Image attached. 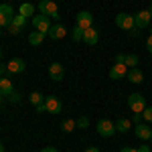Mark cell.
Listing matches in <instances>:
<instances>
[{"label":"cell","mask_w":152,"mask_h":152,"mask_svg":"<svg viewBox=\"0 0 152 152\" xmlns=\"http://www.w3.org/2000/svg\"><path fill=\"white\" fill-rule=\"evenodd\" d=\"M142 120H146V122H152V105L148 107H144V112H142Z\"/></svg>","instance_id":"27"},{"label":"cell","mask_w":152,"mask_h":152,"mask_svg":"<svg viewBox=\"0 0 152 152\" xmlns=\"http://www.w3.org/2000/svg\"><path fill=\"white\" fill-rule=\"evenodd\" d=\"M12 91H14V85H12V81L8 79V77H0V94L8 97Z\"/></svg>","instance_id":"17"},{"label":"cell","mask_w":152,"mask_h":152,"mask_svg":"<svg viewBox=\"0 0 152 152\" xmlns=\"http://www.w3.org/2000/svg\"><path fill=\"white\" fill-rule=\"evenodd\" d=\"M6 69H8V73H23V71L26 69V63H24L20 57H14L6 63Z\"/></svg>","instance_id":"11"},{"label":"cell","mask_w":152,"mask_h":152,"mask_svg":"<svg viewBox=\"0 0 152 152\" xmlns=\"http://www.w3.org/2000/svg\"><path fill=\"white\" fill-rule=\"evenodd\" d=\"M126 67H130V69H134V67H138V63H140V57L138 55H126Z\"/></svg>","instance_id":"22"},{"label":"cell","mask_w":152,"mask_h":152,"mask_svg":"<svg viewBox=\"0 0 152 152\" xmlns=\"http://www.w3.org/2000/svg\"><path fill=\"white\" fill-rule=\"evenodd\" d=\"M49 75H51L53 81H61V79L65 77L63 65H61V63H51V65H49Z\"/></svg>","instance_id":"12"},{"label":"cell","mask_w":152,"mask_h":152,"mask_svg":"<svg viewBox=\"0 0 152 152\" xmlns=\"http://www.w3.org/2000/svg\"><path fill=\"white\" fill-rule=\"evenodd\" d=\"M8 99H10L12 104H18V102H20V94H16V91H12V94L8 95Z\"/></svg>","instance_id":"28"},{"label":"cell","mask_w":152,"mask_h":152,"mask_svg":"<svg viewBox=\"0 0 152 152\" xmlns=\"http://www.w3.org/2000/svg\"><path fill=\"white\" fill-rule=\"evenodd\" d=\"M33 26H35V31H41V33H45V35H47V31L51 28V18L39 12V14L33 16Z\"/></svg>","instance_id":"7"},{"label":"cell","mask_w":152,"mask_h":152,"mask_svg":"<svg viewBox=\"0 0 152 152\" xmlns=\"http://www.w3.org/2000/svg\"><path fill=\"white\" fill-rule=\"evenodd\" d=\"M47 37L53 39V41H61V39L67 37V28H65L61 23H55V24H51V28L47 31Z\"/></svg>","instance_id":"10"},{"label":"cell","mask_w":152,"mask_h":152,"mask_svg":"<svg viewBox=\"0 0 152 152\" xmlns=\"http://www.w3.org/2000/svg\"><path fill=\"white\" fill-rule=\"evenodd\" d=\"M0 152H4V146H2V142H0Z\"/></svg>","instance_id":"40"},{"label":"cell","mask_w":152,"mask_h":152,"mask_svg":"<svg viewBox=\"0 0 152 152\" xmlns=\"http://www.w3.org/2000/svg\"><path fill=\"white\" fill-rule=\"evenodd\" d=\"M146 49H148V53H152V33H150V37L146 39Z\"/></svg>","instance_id":"31"},{"label":"cell","mask_w":152,"mask_h":152,"mask_svg":"<svg viewBox=\"0 0 152 152\" xmlns=\"http://www.w3.org/2000/svg\"><path fill=\"white\" fill-rule=\"evenodd\" d=\"M45 33H41V31H33L31 35H28V43L33 45V47H39V45H43V41H45Z\"/></svg>","instance_id":"18"},{"label":"cell","mask_w":152,"mask_h":152,"mask_svg":"<svg viewBox=\"0 0 152 152\" xmlns=\"http://www.w3.org/2000/svg\"><path fill=\"white\" fill-rule=\"evenodd\" d=\"M120 152H138V148H130V146H124Z\"/></svg>","instance_id":"36"},{"label":"cell","mask_w":152,"mask_h":152,"mask_svg":"<svg viewBox=\"0 0 152 152\" xmlns=\"http://www.w3.org/2000/svg\"><path fill=\"white\" fill-rule=\"evenodd\" d=\"M83 33H85V31H83L81 26H75V28H73V33H71L73 41H83Z\"/></svg>","instance_id":"26"},{"label":"cell","mask_w":152,"mask_h":152,"mask_svg":"<svg viewBox=\"0 0 152 152\" xmlns=\"http://www.w3.org/2000/svg\"><path fill=\"white\" fill-rule=\"evenodd\" d=\"M75 23H77V26H81L83 31H85V28H91V26H94V14H91L89 10L77 12V16H75Z\"/></svg>","instance_id":"8"},{"label":"cell","mask_w":152,"mask_h":152,"mask_svg":"<svg viewBox=\"0 0 152 152\" xmlns=\"http://www.w3.org/2000/svg\"><path fill=\"white\" fill-rule=\"evenodd\" d=\"M6 71H8V69H6V65H4V63H0V75H4Z\"/></svg>","instance_id":"38"},{"label":"cell","mask_w":152,"mask_h":152,"mask_svg":"<svg viewBox=\"0 0 152 152\" xmlns=\"http://www.w3.org/2000/svg\"><path fill=\"white\" fill-rule=\"evenodd\" d=\"M41 152H59V150L55 148V146H45V148H43Z\"/></svg>","instance_id":"34"},{"label":"cell","mask_w":152,"mask_h":152,"mask_svg":"<svg viewBox=\"0 0 152 152\" xmlns=\"http://www.w3.org/2000/svg\"><path fill=\"white\" fill-rule=\"evenodd\" d=\"M28 99H31V104L35 105H41V104H45V95L41 94V91H33V94L28 95Z\"/></svg>","instance_id":"21"},{"label":"cell","mask_w":152,"mask_h":152,"mask_svg":"<svg viewBox=\"0 0 152 152\" xmlns=\"http://www.w3.org/2000/svg\"><path fill=\"white\" fill-rule=\"evenodd\" d=\"M0 35H2V31H0Z\"/></svg>","instance_id":"44"},{"label":"cell","mask_w":152,"mask_h":152,"mask_svg":"<svg viewBox=\"0 0 152 152\" xmlns=\"http://www.w3.org/2000/svg\"><path fill=\"white\" fill-rule=\"evenodd\" d=\"M150 140H152V138H150Z\"/></svg>","instance_id":"45"},{"label":"cell","mask_w":152,"mask_h":152,"mask_svg":"<svg viewBox=\"0 0 152 152\" xmlns=\"http://www.w3.org/2000/svg\"><path fill=\"white\" fill-rule=\"evenodd\" d=\"M128 107L134 112V114H142V112H144V107H146V99H144V95L130 94L128 95Z\"/></svg>","instance_id":"2"},{"label":"cell","mask_w":152,"mask_h":152,"mask_svg":"<svg viewBox=\"0 0 152 152\" xmlns=\"http://www.w3.org/2000/svg\"><path fill=\"white\" fill-rule=\"evenodd\" d=\"M116 26L120 28H124V31H132V28H136V23H134V14H128V12H120L116 16Z\"/></svg>","instance_id":"4"},{"label":"cell","mask_w":152,"mask_h":152,"mask_svg":"<svg viewBox=\"0 0 152 152\" xmlns=\"http://www.w3.org/2000/svg\"><path fill=\"white\" fill-rule=\"evenodd\" d=\"M12 24H14V26H18V28H24V24H26V16H23V14H14Z\"/></svg>","instance_id":"24"},{"label":"cell","mask_w":152,"mask_h":152,"mask_svg":"<svg viewBox=\"0 0 152 152\" xmlns=\"http://www.w3.org/2000/svg\"><path fill=\"white\" fill-rule=\"evenodd\" d=\"M45 107H47L49 114H53V116H57V114L63 112V104L55 95H45Z\"/></svg>","instance_id":"6"},{"label":"cell","mask_w":152,"mask_h":152,"mask_svg":"<svg viewBox=\"0 0 152 152\" xmlns=\"http://www.w3.org/2000/svg\"><path fill=\"white\" fill-rule=\"evenodd\" d=\"M75 128H77V124H75V120H65V122L61 124V130H63L65 134H69V132H73Z\"/></svg>","instance_id":"23"},{"label":"cell","mask_w":152,"mask_h":152,"mask_svg":"<svg viewBox=\"0 0 152 152\" xmlns=\"http://www.w3.org/2000/svg\"><path fill=\"white\" fill-rule=\"evenodd\" d=\"M126 77H128L132 83H136V85H140V83L144 81V73H142L138 67H134V69H128V75H126Z\"/></svg>","instance_id":"16"},{"label":"cell","mask_w":152,"mask_h":152,"mask_svg":"<svg viewBox=\"0 0 152 152\" xmlns=\"http://www.w3.org/2000/svg\"><path fill=\"white\" fill-rule=\"evenodd\" d=\"M130 35H132V37H138V35H140V28H132V31H130Z\"/></svg>","instance_id":"37"},{"label":"cell","mask_w":152,"mask_h":152,"mask_svg":"<svg viewBox=\"0 0 152 152\" xmlns=\"http://www.w3.org/2000/svg\"><path fill=\"white\" fill-rule=\"evenodd\" d=\"M12 18H14V8L10 4H0V28H8L12 24Z\"/></svg>","instance_id":"3"},{"label":"cell","mask_w":152,"mask_h":152,"mask_svg":"<svg viewBox=\"0 0 152 152\" xmlns=\"http://www.w3.org/2000/svg\"><path fill=\"white\" fill-rule=\"evenodd\" d=\"M97 134L99 136H104V138H110V136H114L116 134V122H112V120H99L97 122Z\"/></svg>","instance_id":"5"},{"label":"cell","mask_w":152,"mask_h":152,"mask_svg":"<svg viewBox=\"0 0 152 152\" xmlns=\"http://www.w3.org/2000/svg\"><path fill=\"white\" fill-rule=\"evenodd\" d=\"M97 41H99V33L95 31L94 26H91V28H85V33H83V43H85V45H97Z\"/></svg>","instance_id":"14"},{"label":"cell","mask_w":152,"mask_h":152,"mask_svg":"<svg viewBox=\"0 0 152 152\" xmlns=\"http://www.w3.org/2000/svg\"><path fill=\"white\" fill-rule=\"evenodd\" d=\"M2 97H4V95H2V94H0V105H2Z\"/></svg>","instance_id":"41"},{"label":"cell","mask_w":152,"mask_h":152,"mask_svg":"<svg viewBox=\"0 0 152 152\" xmlns=\"http://www.w3.org/2000/svg\"><path fill=\"white\" fill-rule=\"evenodd\" d=\"M150 20H152V14L148 10H138L134 14V23H136V28H148L150 26Z\"/></svg>","instance_id":"9"},{"label":"cell","mask_w":152,"mask_h":152,"mask_svg":"<svg viewBox=\"0 0 152 152\" xmlns=\"http://www.w3.org/2000/svg\"><path fill=\"white\" fill-rule=\"evenodd\" d=\"M130 128H132V122H130L128 118H120V120L116 122V132H120V134L130 132Z\"/></svg>","instance_id":"20"},{"label":"cell","mask_w":152,"mask_h":152,"mask_svg":"<svg viewBox=\"0 0 152 152\" xmlns=\"http://www.w3.org/2000/svg\"><path fill=\"white\" fill-rule=\"evenodd\" d=\"M35 110H37V114H45V112H47V107H45V104H41V105H37Z\"/></svg>","instance_id":"33"},{"label":"cell","mask_w":152,"mask_h":152,"mask_svg":"<svg viewBox=\"0 0 152 152\" xmlns=\"http://www.w3.org/2000/svg\"><path fill=\"white\" fill-rule=\"evenodd\" d=\"M0 57H2V51H0Z\"/></svg>","instance_id":"43"},{"label":"cell","mask_w":152,"mask_h":152,"mask_svg":"<svg viewBox=\"0 0 152 152\" xmlns=\"http://www.w3.org/2000/svg\"><path fill=\"white\" fill-rule=\"evenodd\" d=\"M128 75V67L126 63H116L112 69H110V79H122Z\"/></svg>","instance_id":"13"},{"label":"cell","mask_w":152,"mask_h":152,"mask_svg":"<svg viewBox=\"0 0 152 152\" xmlns=\"http://www.w3.org/2000/svg\"><path fill=\"white\" fill-rule=\"evenodd\" d=\"M39 12L45 14V16H49V18L59 20V8H57V4H55L53 0H41V2H39Z\"/></svg>","instance_id":"1"},{"label":"cell","mask_w":152,"mask_h":152,"mask_svg":"<svg viewBox=\"0 0 152 152\" xmlns=\"http://www.w3.org/2000/svg\"><path fill=\"white\" fill-rule=\"evenodd\" d=\"M130 122H132V124H140V122H142V114H134Z\"/></svg>","instance_id":"29"},{"label":"cell","mask_w":152,"mask_h":152,"mask_svg":"<svg viewBox=\"0 0 152 152\" xmlns=\"http://www.w3.org/2000/svg\"><path fill=\"white\" fill-rule=\"evenodd\" d=\"M148 12H150V14H152V6H150V8H148Z\"/></svg>","instance_id":"42"},{"label":"cell","mask_w":152,"mask_h":152,"mask_svg":"<svg viewBox=\"0 0 152 152\" xmlns=\"http://www.w3.org/2000/svg\"><path fill=\"white\" fill-rule=\"evenodd\" d=\"M138 152H150V146L148 144H142L140 148H138Z\"/></svg>","instance_id":"35"},{"label":"cell","mask_w":152,"mask_h":152,"mask_svg":"<svg viewBox=\"0 0 152 152\" xmlns=\"http://www.w3.org/2000/svg\"><path fill=\"white\" fill-rule=\"evenodd\" d=\"M85 152H99V148H95V146H91V148H87Z\"/></svg>","instance_id":"39"},{"label":"cell","mask_w":152,"mask_h":152,"mask_svg":"<svg viewBox=\"0 0 152 152\" xmlns=\"http://www.w3.org/2000/svg\"><path fill=\"white\" fill-rule=\"evenodd\" d=\"M136 136L140 138V140H150L152 138V128L150 126H146V124H136Z\"/></svg>","instance_id":"15"},{"label":"cell","mask_w":152,"mask_h":152,"mask_svg":"<svg viewBox=\"0 0 152 152\" xmlns=\"http://www.w3.org/2000/svg\"><path fill=\"white\" fill-rule=\"evenodd\" d=\"M8 33H10V35H18V33H20V28H18V26H14V24H10V26H8Z\"/></svg>","instance_id":"30"},{"label":"cell","mask_w":152,"mask_h":152,"mask_svg":"<svg viewBox=\"0 0 152 152\" xmlns=\"http://www.w3.org/2000/svg\"><path fill=\"white\" fill-rule=\"evenodd\" d=\"M75 124H77V128H79V130H85L87 126H89V118H87V116H79L77 120H75Z\"/></svg>","instance_id":"25"},{"label":"cell","mask_w":152,"mask_h":152,"mask_svg":"<svg viewBox=\"0 0 152 152\" xmlns=\"http://www.w3.org/2000/svg\"><path fill=\"white\" fill-rule=\"evenodd\" d=\"M124 61H126V55H124V53H118L116 55V63H124Z\"/></svg>","instance_id":"32"},{"label":"cell","mask_w":152,"mask_h":152,"mask_svg":"<svg viewBox=\"0 0 152 152\" xmlns=\"http://www.w3.org/2000/svg\"><path fill=\"white\" fill-rule=\"evenodd\" d=\"M18 14H23V16H26V18L35 16V4H31V2H23V4L18 6Z\"/></svg>","instance_id":"19"}]
</instances>
